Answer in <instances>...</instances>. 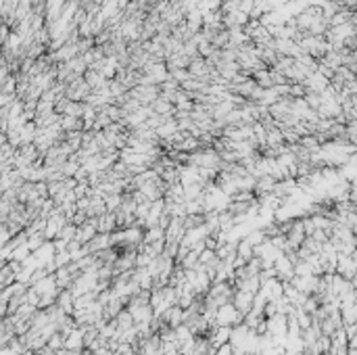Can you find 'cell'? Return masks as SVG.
<instances>
[{"instance_id":"cell-1","label":"cell","mask_w":357,"mask_h":355,"mask_svg":"<svg viewBox=\"0 0 357 355\" xmlns=\"http://www.w3.org/2000/svg\"><path fill=\"white\" fill-rule=\"evenodd\" d=\"M232 295H234L232 282H211L209 291L203 295V297H205L207 301H211L215 307H219V305H224V303H230Z\"/></svg>"},{"instance_id":"cell-2","label":"cell","mask_w":357,"mask_h":355,"mask_svg":"<svg viewBox=\"0 0 357 355\" xmlns=\"http://www.w3.org/2000/svg\"><path fill=\"white\" fill-rule=\"evenodd\" d=\"M238 324H243V315L236 311V307L232 305V301L230 303H224V305H219L215 309V315H213V326H238Z\"/></svg>"},{"instance_id":"cell-3","label":"cell","mask_w":357,"mask_h":355,"mask_svg":"<svg viewBox=\"0 0 357 355\" xmlns=\"http://www.w3.org/2000/svg\"><path fill=\"white\" fill-rule=\"evenodd\" d=\"M355 272H357V255H343V253H336V265H334V274H338L345 280H355Z\"/></svg>"},{"instance_id":"cell-4","label":"cell","mask_w":357,"mask_h":355,"mask_svg":"<svg viewBox=\"0 0 357 355\" xmlns=\"http://www.w3.org/2000/svg\"><path fill=\"white\" fill-rule=\"evenodd\" d=\"M67 224V217L59 211V207L50 213L48 217H46V228H44V239L46 241H55L57 236H59V232L63 230V226Z\"/></svg>"},{"instance_id":"cell-5","label":"cell","mask_w":357,"mask_h":355,"mask_svg":"<svg viewBox=\"0 0 357 355\" xmlns=\"http://www.w3.org/2000/svg\"><path fill=\"white\" fill-rule=\"evenodd\" d=\"M136 355H159L161 353V339L157 334H150L148 339H142L134 347Z\"/></svg>"},{"instance_id":"cell-6","label":"cell","mask_w":357,"mask_h":355,"mask_svg":"<svg viewBox=\"0 0 357 355\" xmlns=\"http://www.w3.org/2000/svg\"><path fill=\"white\" fill-rule=\"evenodd\" d=\"M211 232L207 230V226L205 224H201V226H196V228H188L184 232V236H182V241H180V245H184V247H188V249H192L196 243H201L203 239H207Z\"/></svg>"},{"instance_id":"cell-7","label":"cell","mask_w":357,"mask_h":355,"mask_svg":"<svg viewBox=\"0 0 357 355\" xmlns=\"http://www.w3.org/2000/svg\"><path fill=\"white\" fill-rule=\"evenodd\" d=\"M253 297L255 295H251V293H247V291H236L234 289V295H232V305L236 307V311L241 313L243 318L251 311V307H253Z\"/></svg>"},{"instance_id":"cell-8","label":"cell","mask_w":357,"mask_h":355,"mask_svg":"<svg viewBox=\"0 0 357 355\" xmlns=\"http://www.w3.org/2000/svg\"><path fill=\"white\" fill-rule=\"evenodd\" d=\"M259 293H263V297L267 301H278L282 297V282L278 278H269V280L261 282Z\"/></svg>"},{"instance_id":"cell-9","label":"cell","mask_w":357,"mask_h":355,"mask_svg":"<svg viewBox=\"0 0 357 355\" xmlns=\"http://www.w3.org/2000/svg\"><path fill=\"white\" fill-rule=\"evenodd\" d=\"M84 247H86V251L90 253V255H94V253H98V251H105V249L111 247V234H100V232H96Z\"/></svg>"},{"instance_id":"cell-10","label":"cell","mask_w":357,"mask_h":355,"mask_svg":"<svg viewBox=\"0 0 357 355\" xmlns=\"http://www.w3.org/2000/svg\"><path fill=\"white\" fill-rule=\"evenodd\" d=\"M73 274H71V269H69V263L63 265V267H57L55 269V284H57V289L59 291H65V289H69L71 282H73Z\"/></svg>"},{"instance_id":"cell-11","label":"cell","mask_w":357,"mask_h":355,"mask_svg":"<svg viewBox=\"0 0 357 355\" xmlns=\"http://www.w3.org/2000/svg\"><path fill=\"white\" fill-rule=\"evenodd\" d=\"M274 186H276V180L271 178V176L255 178V186H253V194H255V199L261 196V194H269V192H274Z\"/></svg>"},{"instance_id":"cell-12","label":"cell","mask_w":357,"mask_h":355,"mask_svg":"<svg viewBox=\"0 0 357 355\" xmlns=\"http://www.w3.org/2000/svg\"><path fill=\"white\" fill-rule=\"evenodd\" d=\"M117 230V224H115V213L113 211H107L103 215L96 217V232L100 234H111Z\"/></svg>"},{"instance_id":"cell-13","label":"cell","mask_w":357,"mask_h":355,"mask_svg":"<svg viewBox=\"0 0 357 355\" xmlns=\"http://www.w3.org/2000/svg\"><path fill=\"white\" fill-rule=\"evenodd\" d=\"M63 349L82 351L84 349V328H73L69 334H67L65 341H63Z\"/></svg>"},{"instance_id":"cell-14","label":"cell","mask_w":357,"mask_h":355,"mask_svg":"<svg viewBox=\"0 0 357 355\" xmlns=\"http://www.w3.org/2000/svg\"><path fill=\"white\" fill-rule=\"evenodd\" d=\"M55 305H57L63 313L71 315V313H73V295H71V291H69V289L59 291V295H57V303H55Z\"/></svg>"},{"instance_id":"cell-15","label":"cell","mask_w":357,"mask_h":355,"mask_svg":"<svg viewBox=\"0 0 357 355\" xmlns=\"http://www.w3.org/2000/svg\"><path fill=\"white\" fill-rule=\"evenodd\" d=\"M59 126H61L63 132H75V130H82V128H84L82 117H69V115H61Z\"/></svg>"},{"instance_id":"cell-16","label":"cell","mask_w":357,"mask_h":355,"mask_svg":"<svg viewBox=\"0 0 357 355\" xmlns=\"http://www.w3.org/2000/svg\"><path fill=\"white\" fill-rule=\"evenodd\" d=\"M115 322H117V332H124V330H130L134 326V318L130 315V311L124 307L115 315Z\"/></svg>"},{"instance_id":"cell-17","label":"cell","mask_w":357,"mask_h":355,"mask_svg":"<svg viewBox=\"0 0 357 355\" xmlns=\"http://www.w3.org/2000/svg\"><path fill=\"white\" fill-rule=\"evenodd\" d=\"M44 243H46V239H44V234H42V232H38V234H29V236H27V241H25V245H27L29 253L38 251Z\"/></svg>"},{"instance_id":"cell-18","label":"cell","mask_w":357,"mask_h":355,"mask_svg":"<svg viewBox=\"0 0 357 355\" xmlns=\"http://www.w3.org/2000/svg\"><path fill=\"white\" fill-rule=\"evenodd\" d=\"M63 341H65V336H63V334L57 330V332H53V334L48 336V341H46V347H48L50 351H55V353H57V351H61V349H63Z\"/></svg>"},{"instance_id":"cell-19","label":"cell","mask_w":357,"mask_h":355,"mask_svg":"<svg viewBox=\"0 0 357 355\" xmlns=\"http://www.w3.org/2000/svg\"><path fill=\"white\" fill-rule=\"evenodd\" d=\"M84 113V103H75V100H69V103L65 105L63 113L61 115H69V117H82Z\"/></svg>"},{"instance_id":"cell-20","label":"cell","mask_w":357,"mask_h":355,"mask_svg":"<svg viewBox=\"0 0 357 355\" xmlns=\"http://www.w3.org/2000/svg\"><path fill=\"white\" fill-rule=\"evenodd\" d=\"M180 265H182L184 269H196V265H199V253L190 249L188 255H186V257L180 261Z\"/></svg>"},{"instance_id":"cell-21","label":"cell","mask_w":357,"mask_h":355,"mask_svg":"<svg viewBox=\"0 0 357 355\" xmlns=\"http://www.w3.org/2000/svg\"><path fill=\"white\" fill-rule=\"evenodd\" d=\"M103 201H105L107 211H117L122 207V194H105Z\"/></svg>"},{"instance_id":"cell-22","label":"cell","mask_w":357,"mask_h":355,"mask_svg":"<svg viewBox=\"0 0 357 355\" xmlns=\"http://www.w3.org/2000/svg\"><path fill=\"white\" fill-rule=\"evenodd\" d=\"M73 236H75V226L67 222V224L63 226V230L59 232L57 239H61V241H65V243H71V241H73Z\"/></svg>"},{"instance_id":"cell-23","label":"cell","mask_w":357,"mask_h":355,"mask_svg":"<svg viewBox=\"0 0 357 355\" xmlns=\"http://www.w3.org/2000/svg\"><path fill=\"white\" fill-rule=\"evenodd\" d=\"M88 192H90V184H88V182H75V186H73V194H75V199L88 196Z\"/></svg>"},{"instance_id":"cell-24","label":"cell","mask_w":357,"mask_h":355,"mask_svg":"<svg viewBox=\"0 0 357 355\" xmlns=\"http://www.w3.org/2000/svg\"><path fill=\"white\" fill-rule=\"evenodd\" d=\"M305 92H307V90H305L303 84H291V88H288V96H291V98H303Z\"/></svg>"},{"instance_id":"cell-25","label":"cell","mask_w":357,"mask_h":355,"mask_svg":"<svg viewBox=\"0 0 357 355\" xmlns=\"http://www.w3.org/2000/svg\"><path fill=\"white\" fill-rule=\"evenodd\" d=\"M86 219H88V215L84 213V211H75V213L69 217V224H73V226L77 228V226H82L84 222H86Z\"/></svg>"},{"instance_id":"cell-26","label":"cell","mask_w":357,"mask_h":355,"mask_svg":"<svg viewBox=\"0 0 357 355\" xmlns=\"http://www.w3.org/2000/svg\"><path fill=\"white\" fill-rule=\"evenodd\" d=\"M73 180H75V182H88V172L80 165V167H77V172L73 174Z\"/></svg>"},{"instance_id":"cell-27","label":"cell","mask_w":357,"mask_h":355,"mask_svg":"<svg viewBox=\"0 0 357 355\" xmlns=\"http://www.w3.org/2000/svg\"><path fill=\"white\" fill-rule=\"evenodd\" d=\"M213 355H234V349H232L230 343H226V345H222V347H217Z\"/></svg>"},{"instance_id":"cell-28","label":"cell","mask_w":357,"mask_h":355,"mask_svg":"<svg viewBox=\"0 0 357 355\" xmlns=\"http://www.w3.org/2000/svg\"><path fill=\"white\" fill-rule=\"evenodd\" d=\"M13 73H11V69H9V65H5V67H0V86L11 77Z\"/></svg>"},{"instance_id":"cell-29","label":"cell","mask_w":357,"mask_h":355,"mask_svg":"<svg viewBox=\"0 0 357 355\" xmlns=\"http://www.w3.org/2000/svg\"><path fill=\"white\" fill-rule=\"evenodd\" d=\"M59 355H80V351H75V349H61V351H57Z\"/></svg>"},{"instance_id":"cell-30","label":"cell","mask_w":357,"mask_h":355,"mask_svg":"<svg viewBox=\"0 0 357 355\" xmlns=\"http://www.w3.org/2000/svg\"><path fill=\"white\" fill-rule=\"evenodd\" d=\"M0 355H17L11 347H0Z\"/></svg>"},{"instance_id":"cell-31","label":"cell","mask_w":357,"mask_h":355,"mask_svg":"<svg viewBox=\"0 0 357 355\" xmlns=\"http://www.w3.org/2000/svg\"><path fill=\"white\" fill-rule=\"evenodd\" d=\"M282 355H303V353L301 351H284Z\"/></svg>"},{"instance_id":"cell-32","label":"cell","mask_w":357,"mask_h":355,"mask_svg":"<svg viewBox=\"0 0 357 355\" xmlns=\"http://www.w3.org/2000/svg\"><path fill=\"white\" fill-rule=\"evenodd\" d=\"M148 3H150V5H155V3H159V0H148Z\"/></svg>"}]
</instances>
